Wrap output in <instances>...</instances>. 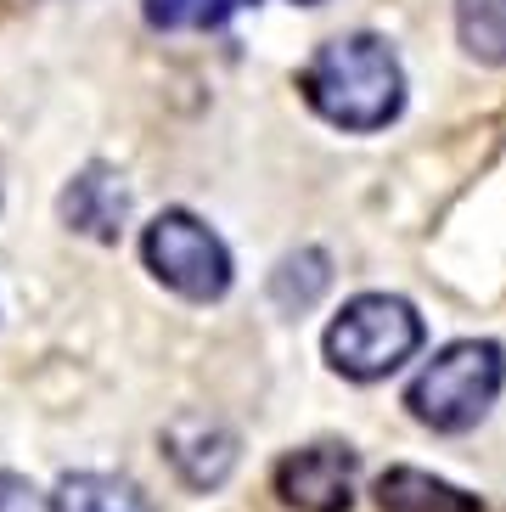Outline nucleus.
<instances>
[{"label":"nucleus","mask_w":506,"mask_h":512,"mask_svg":"<svg viewBox=\"0 0 506 512\" xmlns=\"http://www.w3.org/2000/svg\"><path fill=\"white\" fill-rule=\"evenodd\" d=\"M141 259L169 293L192 304H214L231 293V248L186 209H164L152 220L141 237Z\"/></svg>","instance_id":"4"},{"label":"nucleus","mask_w":506,"mask_h":512,"mask_svg":"<svg viewBox=\"0 0 506 512\" xmlns=\"http://www.w3.org/2000/svg\"><path fill=\"white\" fill-rule=\"evenodd\" d=\"M298 6H310V0H298Z\"/></svg>","instance_id":"14"},{"label":"nucleus","mask_w":506,"mask_h":512,"mask_svg":"<svg viewBox=\"0 0 506 512\" xmlns=\"http://www.w3.org/2000/svg\"><path fill=\"white\" fill-rule=\"evenodd\" d=\"M0 512H45L40 490L29 479H17V473H0Z\"/></svg>","instance_id":"13"},{"label":"nucleus","mask_w":506,"mask_h":512,"mask_svg":"<svg viewBox=\"0 0 506 512\" xmlns=\"http://www.w3.org/2000/svg\"><path fill=\"white\" fill-rule=\"evenodd\" d=\"M456 34L473 62L506 68V0H456Z\"/></svg>","instance_id":"11"},{"label":"nucleus","mask_w":506,"mask_h":512,"mask_svg":"<svg viewBox=\"0 0 506 512\" xmlns=\"http://www.w3.org/2000/svg\"><path fill=\"white\" fill-rule=\"evenodd\" d=\"M57 209H62V226L79 231V237H90V242H119L124 220H130V186H124L119 169L90 164V169H79L74 181L62 186Z\"/></svg>","instance_id":"7"},{"label":"nucleus","mask_w":506,"mask_h":512,"mask_svg":"<svg viewBox=\"0 0 506 512\" xmlns=\"http://www.w3.org/2000/svg\"><path fill=\"white\" fill-rule=\"evenodd\" d=\"M45 512H152L147 490L119 473H68L51 490Z\"/></svg>","instance_id":"9"},{"label":"nucleus","mask_w":506,"mask_h":512,"mask_svg":"<svg viewBox=\"0 0 506 512\" xmlns=\"http://www.w3.org/2000/svg\"><path fill=\"white\" fill-rule=\"evenodd\" d=\"M327 287H332V259L321 254V248H298V254H287L282 265H276V276H270V299H276V310L298 316V310H310Z\"/></svg>","instance_id":"10"},{"label":"nucleus","mask_w":506,"mask_h":512,"mask_svg":"<svg viewBox=\"0 0 506 512\" xmlns=\"http://www.w3.org/2000/svg\"><path fill=\"white\" fill-rule=\"evenodd\" d=\"M372 496L383 512H484L478 496H467V490H456V484H445V479H433L422 467H388Z\"/></svg>","instance_id":"8"},{"label":"nucleus","mask_w":506,"mask_h":512,"mask_svg":"<svg viewBox=\"0 0 506 512\" xmlns=\"http://www.w3.org/2000/svg\"><path fill=\"white\" fill-rule=\"evenodd\" d=\"M298 91L327 124L366 136V130H383V124L400 119L405 74H400V57L377 34H338L310 57Z\"/></svg>","instance_id":"1"},{"label":"nucleus","mask_w":506,"mask_h":512,"mask_svg":"<svg viewBox=\"0 0 506 512\" xmlns=\"http://www.w3.org/2000/svg\"><path fill=\"white\" fill-rule=\"evenodd\" d=\"M237 12V0H147L152 29H214Z\"/></svg>","instance_id":"12"},{"label":"nucleus","mask_w":506,"mask_h":512,"mask_svg":"<svg viewBox=\"0 0 506 512\" xmlns=\"http://www.w3.org/2000/svg\"><path fill=\"white\" fill-rule=\"evenodd\" d=\"M355 473L360 462L349 445H304L276 462V496L293 512H349Z\"/></svg>","instance_id":"5"},{"label":"nucleus","mask_w":506,"mask_h":512,"mask_svg":"<svg viewBox=\"0 0 506 512\" xmlns=\"http://www.w3.org/2000/svg\"><path fill=\"white\" fill-rule=\"evenodd\" d=\"M501 383H506V349L490 344V338H462V344H445L411 377L405 406L433 434H467L473 422L490 417Z\"/></svg>","instance_id":"2"},{"label":"nucleus","mask_w":506,"mask_h":512,"mask_svg":"<svg viewBox=\"0 0 506 512\" xmlns=\"http://www.w3.org/2000/svg\"><path fill=\"white\" fill-rule=\"evenodd\" d=\"M237 451H242L237 434L220 417H203V411H186L164 428V456L186 490H220L237 467Z\"/></svg>","instance_id":"6"},{"label":"nucleus","mask_w":506,"mask_h":512,"mask_svg":"<svg viewBox=\"0 0 506 512\" xmlns=\"http://www.w3.org/2000/svg\"><path fill=\"white\" fill-rule=\"evenodd\" d=\"M417 349H422V316L400 293H360L327 327V366L355 377V383H377V377L400 372Z\"/></svg>","instance_id":"3"}]
</instances>
